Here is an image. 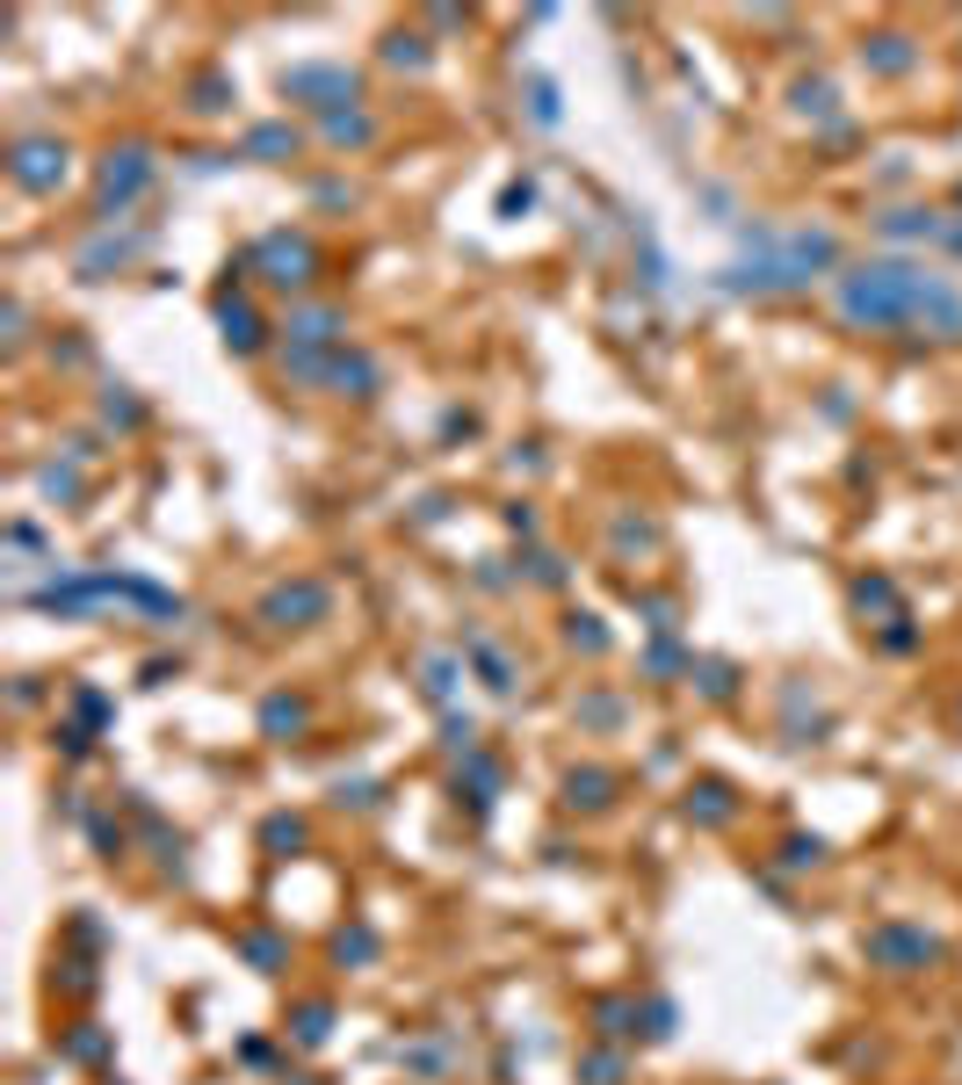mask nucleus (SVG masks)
Returning a JSON list of instances; mask_svg holds the SVG:
<instances>
[{
    "mask_svg": "<svg viewBox=\"0 0 962 1085\" xmlns=\"http://www.w3.org/2000/svg\"><path fill=\"white\" fill-rule=\"evenodd\" d=\"M840 312L861 318V326H897V318H927V312H941V326H962L955 290H933V282L911 276V268H861V276H847L840 282Z\"/></svg>",
    "mask_w": 962,
    "mask_h": 1085,
    "instance_id": "f257e3e1",
    "label": "nucleus"
},
{
    "mask_svg": "<svg viewBox=\"0 0 962 1085\" xmlns=\"http://www.w3.org/2000/svg\"><path fill=\"white\" fill-rule=\"evenodd\" d=\"M254 340H261V333H254V318H246V312H225V348H254Z\"/></svg>",
    "mask_w": 962,
    "mask_h": 1085,
    "instance_id": "39448f33",
    "label": "nucleus"
},
{
    "mask_svg": "<svg viewBox=\"0 0 962 1085\" xmlns=\"http://www.w3.org/2000/svg\"><path fill=\"white\" fill-rule=\"evenodd\" d=\"M268 261H276V282H312V246L304 239H268Z\"/></svg>",
    "mask_w": 962,
    "mask_h": 1085,
    "instance_id": "7ed1b4c3",
    "label": "nucleus"
},
{
    "mask_svg": "<svg viewBox=\"0 0 962 1085\" xmlns=\"http://www.w3.org/2000/svg\"><path fill=\"white\" fill-rule=\"evenodd\" d=\"M145 175H153V159H145V153H138V145H131V153H116V159H109V175H102V189H109V203H123V195L138 189V181H145Z\"/></svg>",
    "mask_w": 962,
    "mask_h": 1085,
    "instance_id": "f03ea898",
    "label": "nucleus"
},
{
    "mask_svg": "<svg viewBox=\"0 0 962 1085\" xmlns=\"http://www.w3.org/2000/svg\"><path fill=\"white\" fill-rule=\"evenodd\" d=\"M282 94H355V80H340V72H318V66H304V72H282Z\"/></svg>",
    "mask_w": 962,
    "mask_h": 1085,
    "instance_id": "20e7f679",
    "label": "nucleus"
}]
</instances>
